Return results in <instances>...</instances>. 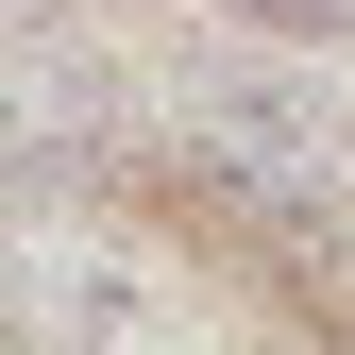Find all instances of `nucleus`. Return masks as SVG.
Returning a JSON list of instances; mask_svg holds the SVG:
<instances>
[{
	"label": "nucleus",
	"mask_w": 355,
	"mask_h": 355,
	"mask_svg": "<svg viewBox=\"0 0 355 355\" xmlns=\"http://www.w3.org/2000/svg\"><path fill=\"white\" fill-rule=\"evenodd\" d=\"M220 17H237V34H271V51H338V34H355V0H220Z\"/></svg>",
	"instance_id": "obj_2"
},
{
	"label": "nucleus",
	"mask_w": 355,
	"mask_h": 355,
	"mask_svg": "<svg viewBox=\"0 0 355 355\" xmlns=\"http://www.w3.org/2000/svg\"><path fill=\"white\" fill-rule=\"evenodd\" d=\"M0 17H34V0H0Z\"/></svg>",
	"instance_id": "obj_3"
},
{
	"label": "nucleus",
	"mask_w": 355,
	"mask_h": 355,
	"mask_svg": "<svg viewBox=\"0 0 355 355\" xmlns=\"http://www.w3.org/2000/svg\"><path fill=\"white\" fill-rule=\"evenodd\" d=\"M169 153H187V187H220L237 220H338V203H355L338 102L288 85V68H203L187 102H169Z\"/></svg>",
	"instance_id": "obj_1"
}]
</instances>
